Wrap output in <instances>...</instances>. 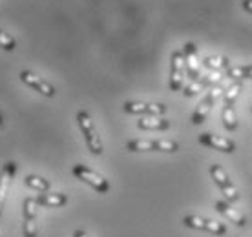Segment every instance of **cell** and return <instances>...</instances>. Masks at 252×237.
I'll return each instance as SVG.
<instances>
[{"mask_svg":"<svg viewBox=\"0 0 252 237\" xmlns=\"http://www.w3.org/2000/svg\"><path fill=\"white\" fill-rule=\"evenodd\" d=\"M77 124H79L82 135H84V141H86V146H88L90 153H94V155H102L104 146H102L101 135L97 133L94 120H92V117H90V113L86 112V110L77 112Z\"/></svg>","mask_w":252,"mask_h":237,"instance_id":"1","label":"cell"},{"mask_svg":"<svg viewBox=\"0 0 252 237\" xmlns=\"http://www.w3.org/2000/svg\"><path fill=\"white\" fill-rule=\"evenodd\" d=\"M71 174L75 175L79 181L86 182L88 186L94 188L97 194H108L110 192V182H108V179H104L102 175H99L97 172H94V170L84 166V164H75L71 168Z\"/></svg>","mask_w":252,"mask_h":237,"instance_id":"2","label":"cell"},{"mask_svg":"<svg viewBox=\"0 0 252 237\" xmlns=\"http://www.w3.org/2000/svg\"><path fill=\"white\" fill-rule=\"evenodd\" d=\"M126 150L130 151H166L174 153L179 150L176 141H145V139H132L126 143Z\"/></svg>","mask_w":252,"mask_h":237,"instance_id":"3","label":"cell"},{"mask_svg":"<svg viewBox=\"0 0 252 237\" xmlns=\"http://www.w3.org/2000/svg\"><path fill=\"white\" fill-rule=\"evenodd\" d=\"M210 177H212V181L216 182V186L223 192V195H225V199H227L228 203H238V201H240L238 188L234 186V182L228 179L227 172L221 168L220 164H212V166H210Z\"/></svg>","mask_w":252,"mask_h":237,"instance_id":"4","label":"cell"},{"mask_svg":"<svg viewBox=\"0 0 252 237\" xmlns=\"http://www.w3.org/2000/svg\"><path fill=\"white\" fill-rule=\"evenodd\" d=\"M183 225L187 228L207 232V234H212V236H225L227 234V226L223 225V223H218L214 219L201 217V215H185Z\"/></svg>","mask_w":252,"mask_h":237,"instance_id":"5","label":"cell"},{"mask_svg":"<svg viewBox=\"0 0 252 237\" xmlns=\"http://www.w3.org/2000/svg\"><path fill=\"white\" fill-rule=\"evenodd\" d=\"M37 208L35 197H26L22 203V236L37 237Z\"/></svg>","mask_w":252,"mask_h":237,"instance_id":"6","label":"cell"},{"mask_svg":"<svg viewBox=\"0 0 252 237\" xmlns=\"http://www.w3.org/2000/svg\"><path fill=\"white\" fill-rule=\"evenodd\" d=\"M220 93H221V84L212 86L208 89V93L203 97V100L197 104V108H195L192 117H190L192 124H201V122H205V118L208 117V113H210V110H212V106H214V102Z\"/></svg>","mask_w":252,"mask_h":237,"instance_id":"7","label":"cell"},{"mask_svg":"<svg viewBox=\"0 0 252 237\" xmlns=\"http://www.w3.org/2000/svg\"><path fill=\"white\" fill-rule=\"evenodd\" d=\"M123 110L130 115H148V117H159L166 113V104H158V102H133L128 100L123 104Z\"/></svg>","mask_w":252,"mask_h":237,"instance_id":"8","label":"cell"},{"mask_svg":"<svg viewBox=\"0 0 252 237\" xmlns=\"http://www.w3.org/2000/svg\"><path fill=\"white\" fill-rule=\"evenodd\" d=\"M185 75H187V68H185V57L183 51H174L170 60V89L172 91H179L183 88Z\"/></svg>","mask_w":252,"mask_h":237,"instance_id":"9","label":"cell"},{"mask_svg":"<svg viewBox=\"0 0 252 237\" xmlns=\"http://www.w3.org/2000/svg\"><path fill=\"white\" fill-rule=\"evenodd\" d=\"M20 81L24 82L28 88H32V89L38 91L40 95H44V97H55V93H57V89H55L53 84L44 81L42 77H37L35 73H32V71H26L24 69V71L20 73Z\"/></svg>","mask_w":252,"mask_h":237,"instance_id":"10","label":"cell"},{"mask_svg":"<svg viewBox=\"0 0 252 237\" xmlns=\"http://www.w3.org/2000/svg\"><path fill=\"white\" fill-rule=\"evenodd\" d=\"M185 57V68H187V75L190 82L197 81L201 77V66H199V59H197V48L194 42H187L183 48Z\"/></svg>","mask_w":252,"mask_h":237,"instance_id":"11","label":"cell"},{"mask_svg":"<svg viewBox=\"0 0 252 237\" xmlns=\"http://www.w3.org/2000/svg\"><path fill=\"white\" fill-rule=\"evenodd\" d=\"M199 143L203 146H207L210 150L223 151V153H234L236 151V143L227 137L221 135H214V133H201L199 135Z\"/></svg>","mask_w":252,"mask_h":237,"instance_id":"12","label":"cell"},{"mask_svg":"<svg viewBox=\"0 0 252 237\" xmlns=\"http://www.w3.org/2000/svg\"><path fill=\"white\" fill-rule=\"evenodd\" d=\"M214 208H216V212L223 215V219H225V221L232 223L234 226H240V228H245V226H247L245 215H241L236 208H232V205H230L228 201H223V199L216 201Z\"/></svg>","mask_w":252,"mask_h":237,"instance_id":"13","label":"cell"},{"mask_svg":"<svg viewBox=\"0 0 252 237\" xmlns=\"http://www.w3.org/2000/svg\"><path fill=\"white\" fill-rule=\"evenodd\" d=\"M17 174V162H6L4 168L0 170V215H2V208H4V201H6L7 190L11 186L13 179Z\"/></svg>","mask_w":252,"mask_h":237,"instance_id":"14","label":"cell"},{"mask_svg":"<svg viewBox=\"0 0 252 237\" xmlns=\"http://www.w3.org/2000/svg\"><path fill=\"white\" fill-rule=\"evenodd\" d=\"M35 203L42 208H61L68 205V195L63 192H42L35 197Z\"/></svg>","mask_w":252,"mask_h":237,"instance_id":"15","label":"cell"},{"mask_svg":"<svg viewBox=\"0 0 252 237\" xmlns=\"http://www.w3.org/2000/svg\"><path fill=\"white\" fill-rule=\"evenodd\" d=\"M137 128L145 131H164L170 128V120L161 117H143L137 120Z\"/></svg>","mask_w":252,"mask_h":237,"instance_id":"16","label":"cell"},{"mask_svg":"<svg viewBox=\"0 0 252 237\" xmlns=\"http://www.w3.org/2000/svg\"><path fill=\"white\" fill-rule=\"evenodd\" d=\"M203 66L208 69V71H214V73H223L230 68V60L228 57L223 55H210L203 59Z\"/></svg>","mask_w":252,"mask_h":237,"instance_id":"17","label":"cell"},{"mask_svg":"<svg viewBox=\"0 0 252 237\" xmlns=\"http://www.w3.org/2000/svg\"><path fill=\"white\" fill-rule=\"evenodd\" d=\"M221 120H223L225 130H228V131L238 130V118H236V112H234V104H230V102H225L223 112H221Z\"/></svg>","mask_w":252,"mask_h":237,"instance_id":"18","label":"cell"},{"mask_svg":"<svg viewBox=\"0 0 252 237\" xmlns=\"http://www.w3.org/2000/svg\"><path fill=\"white\" fill-rule=\"evenodd\" d=\"M24 184L28 188H32V190H35V192H38V194H42V192H50V188H51L50 181L44 179V177H38V175H26Z\"/></svg>","mask_w":252,"mask_h":237,"instance_id":"19","label":"cell"},{"mask_svg":"<svg viewBox=\"0 0 252 237\" xmlns=\"http://www.w3.org/2000/svg\"><path fill=\"white\" fill-rule=\"evenodd\" d=\"M225 77H228L230 81H245V79H252V64L238 66V68H228L227 71H225Z\"/></svg>","mask_w":252,"mask_h":237,"instance_id":"20","label":"cell"},{"mask_svg":"<svg viewBox=\"0 0 252 237\" xmlns=\"http://www.w3.org/2000/svg\"><path fill=\"white\" fill-rule=\"evenodd\" d=\"M241 91V82L240 81H232V84L223 91V100L225 102H230V104H234L236 102V99H238V95H240Z\"/></svg>","mask_w":252,"mask_h":237,"instance_id":"21","label":"cell"},{"mask_svg":"<svg viewBox=\"0 0 252 237\" xmlns=\"http://www.w3.org/2000/svg\"><path fill=\"white\" fill-rule=\"evenodd\" d=\"M0 48L4 51H15V48H17V40L2 30H0Z\"/></svg>","mask_w":252,"mask_h":237,"instance_id":"22","label":"cell"},{"mask_svg":"<svg viewBox=\"0 0 252 237\" xmlns=\"http://www.w3.org/2000/svg\"><path fill=\"white\" fill-rule=\"evenodd\" d=\"M243 7H245L249 13H252V0H243Z\"/></svg>","mask_w":252,"mask_h":237,"instance_id":"23","label":"cell"},{"mask_svg":"<svg viewBox=\"0 0 252 237\" xmlns=\"http://www.w3.org/2000/svg\"><path fill=\"white\" fill-rule=\"evenodd\" d=\"M73 237H88V234H86L84 230H81V228H79V230L73 232Z\"/></svg>","mask_w":252,"mask_h":237,"instance_id":"24","label":"cell"},{"mask_svg":"<svg viewBox=\"0 0 252 237\" xmlns=\"http://www.w3.org/2000/svg\"><path fill=\"white\" fill-rule=\"evenodd\" d=\"M4 126V118H2V115H0V128Z\"/></svg>","mask_w":252,"mask_h":237,"instance_id":"25","label":"cell"},{"mask_svg":"<svg viewBox=\"0 0 252 237\" xmlns=\"http://www.w3.org/2000/svg\"><path fill=\"white\" fill-rule=\"evenodd\" d=\"M251 112H252V106H251Z\"/></svg>","mask_w":252,"mask_h":237,"instance_id":"26","label":"cell"}]
</instances>
